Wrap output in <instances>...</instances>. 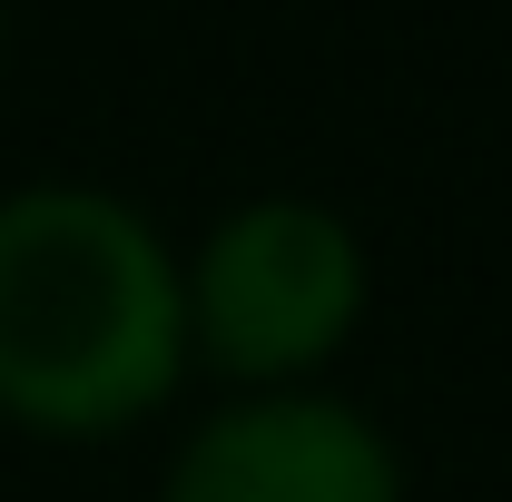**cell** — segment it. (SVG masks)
<instances>
[{
  "label": "cell",
  "mask_w": 512,
  "mask_h": 502,
  "mask_svg": "<svg viewBox=\"0 0 512 502\" xmlns=\"http://www.w3.org/2000/svg\"><path fill=\"white\" fill-rule=\"evenodd\" d=\"M188 365L168 237L109 188L0 197V414L30 434H128Z\"/></svg>",
  "instance_id": "obj_1"
},
{
  "label": "cell",
  "mask_w": 512,
  "mask_h": 502,
  "mask_svg": "<svg viewBox=\"0 0 512 502\" xmlns=\"http://www.w3.org/2000/svg\"><path fill=\"white\" fill-rule=\"evenodd\" d=\"M188 296V345L217 375L276 394L286 375H316L365 315V247L316 197H247L207 227Z\"/></svg>",
  "instance_id": "obj_2"
},
{
  "label": "cell",
  "mask_w": 512,
  "mask_h": 502,
  "mask_svg": "<svg viewBox=\"0 0 512 502\" xmlns=\"http://www.w3.org/2000/svg\"><path fill=\"white\" fill-rule=\"evenodd\" d=\"M158 502H404V463L355 404L276 384L207 414Z\"/></svg>",
  "instance_id": "obj_3"
}]
</instances>
